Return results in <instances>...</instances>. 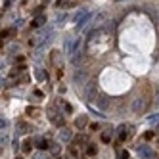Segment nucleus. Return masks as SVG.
I'll use <instances>...</instances> for the list:
<instances>
[{"label":"nucleus","instance_id":"nucleus-1","mask_svg":"<svg viewBox=\"0 0 159 159\" xmlns=\"http://www.w3.org/2000/svg\"><path fill=\"white\" fill-rule=\"evenodd\" d=\"M146 109H148V100L144 96H138L132 102V113H138V115H140V113H144Z\"/></svg>","mask_w":159,"mask_h":159},{"label":"nucleus","instance_id":"nucleus-2","mask_svg":"<svg viewBox=\"0 0 159 159\" xmlns=\"http://www.w3.org/2000/svg\"><path fill=\"white\" fill-rule=\"evenodd\" d=\"M88 17H90V12L88 10H81L77 16H75V23H77V27H84L86 25V21H88Z\"/></svg>","mask_w":159,"mask_h":159},{"label":"nucleus","instance_id":"nucleus-3","mask_svg":"<svg viewBox=\"0 0 159 159\" xmlns=\"http://www.w3.org/2000/svg\"><path fill=\"white\" fill-rule=\"evenodd\" d=\"M86 79H88L86 71H77V73H75V84H77V88L86 86V84H88V83H86Z\"/></svg>","mask_w":159,"mask_h":159},{"label":"nucleus","instance_id":"nucleus-4","mask_svg":"<svg viewBox=\"0 0 159 159\" xmlns=\"http://www.w3.org/2000/svg\"><path fill=\"white\" fill-rule=\"evenodd\" d=\"M48 37H50V31H42L40 35H37L35 39H31V46H40V44L46 40ZM50 39H52V37H50Z\"/></svg>","mask_w":159,"mask_h":159},{"label":"nucleus","instance_id":"nucleus-5","mask_svg":"<svg viewBox=\"0 0 159 159\" xmlns=\"http://www.w3.org/2000/svg\"><path fill=\"white\" fill-rule=\"evenodd\" d=\"M48 119L52 123H56V125H60V127L63 125V115H61V113H58L56 109H48Z\"/></svg>","mask_w":159,"mask_h":159},{"label":"nucleus","instance_id":"nucleus-6","mask_svg":"<svg viewBox=\"0 0 159 159\" xmlns=\"http://www.w3.org/2000/svg\"><path fill=\"white\" fill-rule=\"evenodd\" d=\"M84 96H86L88 102H92V100L96 98V83H88V84H86V88H84Z\"/></svg>","mask_w":159,"mask_h":159},{"label":"nucleus","instance_id":"nucleus-7","mask_svg":"<svg viewBox=\"0 0 159 159\" xmlns=\"http://www.w3.org/2000/svg\"><path fill=\"white\" fill-rule=\"evenodd\" d=\"M58 136H60V140H61V142H69L73 134H71V129H67V127H63V129L60 130V134H58Z\"/></svg>","mask_w":159,"mask_h":159},{"label":"nucleus","instance_id":"nucleus-8","mask_svg":"<svg viewBox=\"0 0 159 159\" xmlns=\"http://www.w3.org/2000/svg\"><path fill=\"white\" fill-rule=\"evenodd\" d=\"M138 155H140L142 159H150V157H152V150H150L146 144H142V146L138 148Z\"/></svg>","mask_w":159,"mask_h":159},{"label":"nucleus","instance_id":"nucleus-9","mask_svg":"<svg viewBox=\"0 0 159 159\" xmlns=\"http://www.w3.org/2000/svg\"><path fill=\"white\" fill-rule=\"evenodd\" d=\"M86 123H88V119H86L84 115H81V117L75 119V127H77V129H83V127H86Z\"/></svg>","mask_w":159,"mask_h":159},{"label":"nucleus","instance_id":"nucleus-10","mask_svg":"<svg viewBox=\"0 0 159 159\" xmlns=\"http://www.w3.org/2000/svg\"><path fill=\"white\" fill-rule=\"evenodd\" d=\"M127 129H129V127H119V140H127V138H129L130 132H129Z\"/></svg>","mask_w":159,"mask_h":159},{"label":"nucleus","instance_id":"nucleus-11","mask_svg":"<svg viewBox=\"0 0 159 159\" xmlns=\"http://www.w3.org/2000/svg\"><path fill=\"white\" fill-rule=\"evenodd\" d=\"M44 21H46V17H44V16L35 17V21H33V27H42V25H44Z\"/></svg>","mask_w":159,"mask_h":159},{"label":"nucleus","instance_id":"nucleus-12","mask_svg":"<svg viewBox=\"0 0 159 159\" xmlns=\"http://www.w3.org/2000/svg\"><path fill=\"white\" fill-rule=\"evenodd\" d=\"M111 134H113V130L107 129L106 132H102V140H104V142H109V140H111Z\"/></svg>","mask_w":159,"mask_h":159},{"label":"nucleus","instance_id":"nucleus-13","mask_svg":"<svg viewBox=\"0 0 159 159\" xmlns=\"http://www.w3.org/2000/svg\"><path fill=\"white\" fill-rule=\"evenodd\" d=\"M35 75H37V79H39L40 83H44V79H46V75H44V71H42V69H37V71H35Z\"/></svg>","mask_w":159,"mask_h":159},{"label":"nucleus","instance_id":"nucleus-14","mask_svg":"<svg viewBox=\"0 0 159 159\" xmlns=\"http://www.w3.org/2000/svg\"><path fill=\"white\" fill-rule=\"evenodd\" d=\"M98 106H100V107H106V106H107V98H106V96H100Z\"/></svg>","mask_w":159,"mask_h":159},{"label":"nucleus","instance_id":"nucleus-15","mask_svg":"<svg viewBox=\"0 0 159 159\" xmlns=\"http://www.w3.org/2000/svg\"><path fill=\"white\" fill-rule=\"evenodd\" d=\"M117 159H129V152H125V150H121V152L117 153Z\"/></svg>","mask_w":159,"mask_h":159},{"label":"nucleus","instance_id":"nucleus-16","mask_svg":"<svg viewBox=\"0 0 159 159\" xmlns=\"http://www.w3.org/2000/svg\"><path fill=\"white\" fill-rule=\"evenodd\" d=\"M48 144H50V142H46V140H40V142H39V148H40V150H46V148H48Z\"/></svg>","mask_w":159,"mask_h":159},{"label":"nucleus","instance_id":"nucleus-17","mask_svg":"<svg viewBox=\"0 0 159 159\" xmlns=\"http://www.w3.org/2000/svg\"><path fill=\"white\" fill-rule=\"evenodd\" d=\"M86 153H88V155H94V153H96V148H94V146H88V148H86Z\"/></svg>","mask_w":159,"mask_h":159},{"label":"nucleus","instance_id":"nucleus-18","mask_svg":"<svg viewBox=\"0 0 159 159\" xmlns=\"http://www.w3.org/2000/svg\"><path fill=\"white\" fill-rule=\"evenodd\" d=\"M150 123H152V125L159 123V113H157V115H153V117H150Z\"/></svg>","mask_w":159,"mask_h":159},{"label":"nucleus","instance_id":"nucleus-19","mask_svg":"<svg viewBox=\"0 0 159 159\" xmlns=\"http://www.w3.org/2000/svg\"><path fill=\"white\" fill-rule=\"evenodd\" d=\"M23 152H31V142H29V140L23 144Z\"/></svg>","mask_w":159,"mask_h":159},{"label":"nucleus","instance_id":"nucleus-20","mask_svg":"<svg viewBox=\"0 0 159 159\" xmlns=\"http://www.w3.org/2000/svg\"><path fill=\"white\" fill-rule=\"evenodd\" d=\"M35 159H44V155H42V153H37V155H35Z\"/></svg>","mask_w":159,"mask_h":159},{"label":"nucleus","instance_id":"nucleus-21","mask_svg":"<svg viewBox=\"0 0 159 159\" xmlns=\"http://www.w3.org/2000/svg\"><path fill=\"white\" fill-rule=\"evenodd\" d=\"M155 100H157V104H159V90H157V98Z\"/></svg>","mask_w":159,"mask_h":159},{"label":"nucleus","instance_id":"nucleus-22","mask_svg":"<svg viewBox=\"0 0 159 159\" xmlns=\"http://www.w3.org/2000/svg\"><path fill=\"white\" fill-rule=\"evenodd\" d=\"M157 23H159V12H157Z\"/></svg>","mask_w":159,"mask_h":159}]
</instances>
